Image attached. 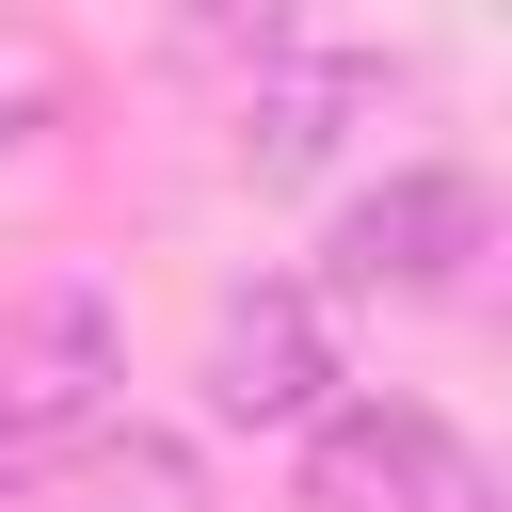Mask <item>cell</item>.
<instances>
[{
  "mask_svg": "<svg viewBox=\"0 0 512 512\" xmlns=\"http://www.w3.org/2000/svg\"><path fill=\"white\" fill-rule=\"evenodd\" d=\"M112 384H128L112 304L96 288H16L0 304V496L48 480V464H80L112 432Z\"/></svg>",
  "mask_w": 512,
  "mask_h": 512,
  "instance_id": "1",
  "label": "cell"
},
{
  "mask_svg": "<svg viewBox=\"0 0 512 512\" xmlns=\"http://www.w3.org/2000/svg\"><path fill=\"white\" fill-rule=\"evenodd\" d=\"M304 512H496V480H480V448L432 400H320Z\"/></svg>",
  "mask_w": 512,
  "mask_h": 512,
  "instance_id": "2",
  "label": "cell"
},
{
  "mask_svg": "<svg viewBox=\"0 0 512 512\" xmlns=\"http://www.w3.org/2000/svg\"><path fill=\"white\" fill-rule=\"evenodd\" d=\"M480 240H496L480 176L416 160V176H384V192H352V208H336V240H320V288H352V304H432V288H448Z\"/></svg>",
  "mask_w": 512,
  "mask_h": 512,
  "instance_id": "3",
  "label": "cell"
},
{
  "mask_svg": "<svg viewBox=\"0 0 512 512\" xmlns=\"http://www.w3.org/2000/svg\"><path fill=\"white\" fill-rule=\"evenodd\" d=\"M320 384H336L320 288H224V320H208V400H224L240 432H320Z\"/></svg>",
  "mask_w": 512,
  "mask_h": 512,
  "instance_id": "4",
  "label": "cell"
},
{
  "mask_svg": "<svg viewBox=\"0 0 512 512\" xmlns=\"http://www.w3.org/2000/svg\"><path fill=\"white\" fill-rule=\"evenodd\" d=\"M368 96H384V64H352V48H336V64H304V48H288V64H256L240 160H256V176H304V160H320V144H336Z\"/></svg>",
  "mask_w": 512,
  "mask_h": 512,
  "instance_id": "5",
  "label": "cell"
},
{
  "mask_svg": "<svg viewBox=\"0 0 512 512\" xmlns=\"http://www.w3.org/2000/svg\"><path fill=\"white\" fill-rule=\"evenodd\" d=\"M64 512H208V480H192V448H176V432H96Z\"/></svg>",
  "mask_w": 512,
  "mask_h": 512,
  "instance_id": "6",
  "label": "cell"
}]
</instances>
